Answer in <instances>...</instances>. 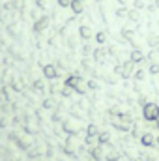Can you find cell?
<instances>
[{"instance_id":"e0dca14e","label":"cell","mask_w":159,"mask_h":161,"mask_svg":"<svg viewBox=\"0 0 159 161\" xmlns=\"http://www.w3.org/2000/svg\"><path fill=\"white\" fill-rule=\"evenodd\" d=\"M131 2H133V8L135 9H139V11L140 9H146V0H131Z\"/></svg>"},{"instance_id":"7402d4cb","label":"cell","mask_w":159,"mask_h":161,"mask_svg":"<svg viewBox=\"0 0 159 161\" xmlns=\"http://www.w3.org/2000/svg\"><path fill=\"white\" fill-rule=\"evenodd\" d=\"M122 69H123V68H122V64H118V66L114 68V73H118V75H122Z\"/></svg>"},{"instance_id":"ba28073f","label":"cell","mask_w":159,"mask_h":161,"mask_svg":"<svg viewBox=\"0 0 159 161\" xmlns=\"http://www.w3.org/2000/svg\"><path fill=\"white\" fill-rule=\"evenodd\" d=\"M146 43H148L150 49H159V34L150 32V34L146 36Z\"/></svg>"},{"instance_id":"ac0fdd59","label":"cell","mask_w":159,"mask_h":161,"mask_svg":"<svg viewBox=\"0 0 159 161\" xmlns=\"http://www.w3.org/2000/svg\"><path fill=\"white\" fill-rule=\"evenodd\" d=\"M150 73H152V75H157L159 73V64H150Z\"/></svg>"},{"instance_id":"603a6c76","label":"cell","mask_w":159,"mask_h":161,"mask_svg":"<svg viewBox=\"0 0 159 161\" xmlns=\"http://www.w3.org/2000/svg\"><path fill=\"white\" fill-rule=\"evenodd\" d=\"M137 79H139V80L144 79V71H142V69H139V71H137Z\"/></svg>"},{"instance_id":"5bb4252c","label":"cell","mask_w":159,"mask_h":161,"mask_svg":"<svg viewBox=\"0 0 159 161\" xmlns=\"http://www.w3.org/2000/svg\"><path fill=\"white\" fill-rule=\"evenodd\" d=\"M127 19H129L131 23H140V11L135 9V8H131L129 13H127Z\"/></svg>"},{"instance_id":"7a4b0ae2","label":"cell","mask_w":159,"mask_h":161,"mask_svg":"<svg viewBox=\"0 0 159 161\" xmlns=\"http://www.w3.org/2000/svg\"><path fill=\"white\" fill-rule=\"evenodd\" d=\"M66 86H68V88H75V90L82 92V79H80L79 75H71V77L66 79Z\"/></svg>"},{"instance_id":"4fadbf2b","label":"cell","mask_w":159,"mask_h":161,"mask_svg":"<svg viewBox=\"0 0 159 161\" xmlns=\"http://www.w3.org/2000/svg\"><path fill=\"white\" fill-rule=\"evenodd\" d=\"M146 60L150 64H159V49H152L148 54H146Z\"/></svg>"},{"instance_id":"8992f818","label":"cell","mask_w":159,"mask_h":161,"mask_svg":"<svg viewBox=\"0 0 159 161\" xmlns=\"http://www.w3.org/2000/svg\"><path fill=\"white\" fill-rule=\"evenodd\" d=\"M94 36V32H92V28L88 26V25H80L79 26V38L84 41H88L90 38Z\"/></svg>"},{"instance_id":"484cf974","label":"cell","mask_w":159,"mask_h":161,"mask_svg":"<svg viewBox=\"0 0 159 161\" xmlns=\"http://www.w3.org/2000/svg\"><path fill=\"white\" fill-rule=\"evenodd\" d=\"M0 28H2V21H0Z\"/></svg>"},{"instance_id":"2e32d148","label":"cell","mask_w":159,"mask_h":161,"mask_svg":"<svg viewBox=\"0 0 159 161\" xmlns=\"http://www.w3.org/2000/svg\"><path fill=\"white\" fill-rule=\"evenodd\" d=\"M92 45H88V41H84V43H80V53H82V56H88V54H92Z\"/></svg>"},{"instance_id":"3957f363","label":"cell","mask_w":159,"mask_h":161,"mask_svg":"<svg viewBox=\"0 0 159 161\" xmlns=\"http://www.w3.org/2000/svg\"><path fill=\"white\" fill-rule=\"evenodd\" d=\"M105 54H109V53H107V47H105V45H97V47H96V49L92 51V56H94V60H96V62H103Z\"/></svg>"},{"instance_id":"6da1fadb","label":"cell","mask_w":159,"mask_h":161,"mask_svg":"<svg viewBox=\"0 0 159 161\" xmlns=\"http://www.w3.org/2000/svg\"><path fill=\"white\" fill-rule=\"evenodd\" d=\"M51 23H52L51 15H43V13H41L40 19H36V21H34V32H36V34H41V32H45V30L51 26Z\"/></svg>"},{"instance_id":"d6986e66","label":"cell","mask_w":159,"mask_h":161,"mask_svg":"<svg viewBox=\"0 0 159 161\" xmlns=\"http://www.w3.org/2000/svg\"><path fill=\"white\" fill-rule=\"evenodd\" d=\"M56 4H58L60 8H69V4H71V0H56Z\"/></svg>"},{"instance_id":"277c9868","label":"cell","mask_w":159,"mask_h":161,"mask_svg":"<svg viewBox=\"0 0 159 161\" xmlns=\"http://www.w3.org/2000/svg\"><path fill=\"white\" fill-rule=\"evenodd\" d=\"M129 60H131L133 64H139V62L146 60V56H144V53H142L140 49H133V51L129 53Z\"/></svg>"},{"instance_id":"44dd1931","label":"cell","mask_w":159,"mask_h":161,"mask_svg":"<svg viewBox=\"0 0 159 161\" xmlns=\"http://www.w3.org/2000/svg\"><path fill=\"white\" fill-rule=\"evenodd\" d=\"M146 9H148V11H150V13H154V11H156V9H157V8H156V6H154V4H150V6H146Z\"/></svg>"},{"instance_id":"7c38bea8","label":"cell","mask_w":159,"mask_h":161,"mask_svg":"<svg viewBox=\"0 0 159 161\" xmlns=\"http://www.w3.org/2000/svg\"><path fill=\"white\" fill-rule=\"evenodd\" d=\"M94 40H96L97 45H107V32L105 30H97L94 34Z\"/></svg>"},{"instance_id":"9a60e30c","label":"cell","mask_w":159,"mask_h":161,"mask_svg":"<svg viewBox=\"0 0 159 161\" xmlns=\"http://www.w3.org/2000/svg\"><path fill=\"white\" fill-rule=\"evenodd\" d=\"M127 13H129V8H125V6H120L118 9L114 11V15L118 19H127Z\"/></svg>"},{"instance_id":"d4e9b609","label":"cell","mask_w":159,"mask_h":161,"mask_svg":"<svg viewBox=\"0 0 159 161\" xmlns=\"http://www.w3.org/2000/svg\"><path fill=\"white\" fill-rule=\"evenodd\" d=\"M96 2H99V4H101V2H105V0H96Z\"/></svg>"},{"instance_id":"30bf717a","label":"cell","mask_w":159,"mask_h":161,"mask_svg":"<svg viewBox=\"0 0 159 161\" xmlns=\"http://www.w3.org/2000/svg\"><path fill=\"white\" fill-rule=\"evenodd\" d=\"M122 68H123V69H122V77H125V79L131 77V73H133V62H131V60H125V62L122 64Z\"/></svg>"},{"instance_id":"ffe728a7","label":"cell","mask_w":159,"mask_h":161,"mask_svg":"<svg viewBox=\"0 0 159 161\" xmlns=\"http://www.w3.org/2000/svg\"><path fill=\"white\" fill-rule=\"evenodd\" d=\"M116 2H118L120 6H125V8H127V6H129V2H131V0H116Z\"/></svg>"},{"instance_id":"9c48e42d","label":"cell","mask_w":159,"mask_h":161,"mask_svg":"<svg viewBox=\"0 0 159 161\" xmlns=\"http://www.w3.org/2000/svg\"><path fill=\"white\" fill-rule=\"evenodd\" d=\"M159 114V109L156 105H146V109H144V116L148 118V120H154V118H157Z\"/></svg>"},{"instance_id":"52a82bcc","label":"cell","mask_w":159,"mask_h":161,"mask_svg":"<svg viewBox=\"0 0 159 161\" xmlns=\"http://www.w3.org/2000/svg\"><path fill=\"white\" fill-rule=\"evenodd\" d=\"M69 9L73 11V15H80L84 11V0H71Z\"/></svg>"},{"instance_id":"5b68a950","label":"cell","mask_w":159,"mask_h":161,"mask_svg":"<svg viewBox=\"0 0 159 161\" xmlns=\"http://www.w3.org/2000/svg\"><path fill=\"white\" fill-rule=\"evenodd\" d=\"M43 75L47 79H54V77H58V69L54 68V64H45L43 66Z\"/></svg>"},{"instance_id":"8fae6325","label":"cell","mask_w":159,"mask_h":161,"mask_svg":"<svg viewBox=\"0 0 159 161\" xmlns=\"http://www.w3.org/2000/svg\"><path fill=\"white\" fill-rule=\"evenodd\" d=\"M122 36H123V41H133V36H135V30L129 26V25H125L123 28H122Z\"/></svg>"},{"instance_id":"cb8c5ba5","label":"cell","mask_w":159,"mask_h":161,"mask_svg":"<svg viewBox=\"0 0 159 161\" xmlns=\"http://www.w3.org/2000/svg\"><path fill=\"white\" fill-rule=\"evenodd\" d=\"M154 6H156V8L159 9V0H154Z\"/></svg>"}]
</instances>
